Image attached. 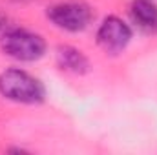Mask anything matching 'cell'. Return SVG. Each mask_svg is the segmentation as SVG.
Masks as SVG:
<instances>
[{
  "instance_id": "obj_5",
  "label": "cell",
  "mask_w": 157,
  "mask_h": 155,
  "mask_svg": "<svg viewBox=\"0 0 157 155\" xmlns=\"http://www.w3.org/2000/svg\"><path fill=\"white\" fill-rule=\"evenodd\" d=\"M57 66L62 71L73 73V75H86L90 71V59L75 46L62 44L55 51Z\"/></svg>"
},
{
  "instance_id": "obj_6",
  "label": "cell",
  "mask_w": 157,
  "mask_h": 155,
  "mask_svg": "<svg viewBox=\"0 0 157 155\" xmlns=\"http://www.w3.org/2000/svg\"><path fill=\"white\" fill-rule=\"evenodd\" d=\"M130 17L139 29L148 33L157 31V4L154 0H132Z\"/></svg>"
},
{
  "instance_id": "obj_2",
  "label": "cell",
  "mask_w": 157,
  "mask_h": 155,
  "mask_svg": "<svg viewBox=\"0 0 157 155\" xmlns=\"http://www.w3.org/2000/svg\"><path fill=\"white\" fill-rule=\"evenodd\" d=\"M2 51L18 60V62H35L46 53V40L42 35L24 29V28H9L0 35Z\"/></svg>"
},
{
  "instance_id": "obj_4",
  "label": "cell",
  "mask_w": 157,
  "mask_h": 155,
  "mask_svg": "<svg viewBox=\"0 0 157 155\" xmlns=\"http://www.w3.org/2000/svg\"><path fill=\"white\" fill-rule=\"evenodd\" d=\"M132 37H133V31L130 24L117 15L106 17L97 29V44L106 55L122 53L132 42Z\"/></svg>"
},
{
  "instance_id": "obj_1",
  "label": "cell",
  "mask_w": 157,
  "mask_h": 155,
  "mask_svg": "<svg viewBox=\"0 0 157 155\" xmlns=\"http://www.w3.org/2000/svg\"><path fill=\"white\" fill-rule=\"evenodd\" d=\"M0 95L17 104H40L46 99V88L26 70L9 68L0 73Z\"/></svg>"
},
{
  "instance_id": "obj_3",
  "label": "cell",
  "mask_w": 157,
  "mask_h": 155,
  "mask_svg": "<svg viewBox=\"0 0 157 155\" xmlns=\"http://www.w3.org/2000/svg\"><path fill=\"white\" fill-rule=\"evenodd\" d=\"M46 17L55 28L62 31L80 33L91 24L93 11L82 0H64V2H57L51 7H48Z\"/></svg>"
},
{
  "instance_id": "obj_7",
  "label": "cell",
  "mask_w": 157,
  "mask_h": 155,
  "mask_svg": "<svg viewBox=\"0 0 157 155\" xmlns=\"http://www.w3.org/2000/svg\"><path fill=\"white\" fill-rule=\"evenodd\" d=\"M7 29H9V18H7V15L0 13V35L4 31H7Z\"/></svg>"
}]
</instances>
